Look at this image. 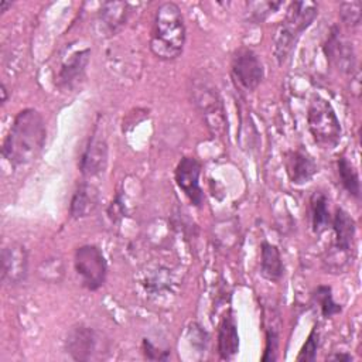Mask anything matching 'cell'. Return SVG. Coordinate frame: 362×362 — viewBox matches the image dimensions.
<instances>
[{"mask_svg":"<svg viewBox=\"0 0 362 362\" xmlns=\"http://www.w3.org/2000/svg\"><path fill=\"white\" fill-rule=\"evenodd\" d=\"M239 351V335L233 315L226 314L218 329V352L221 359H232Z\"/></svg>","mask_w":362,"mask_h":362,"instance_id":"18","label":"cell"},{"mask_svg":"<svg viewBox=\"0 0 362 362\" xmlns=\"http://www.w3.org/2000/svg\"><path fill=\"white\" fill-rule=\"evenodd\" d=\"M284 167L288 180L296 185H303L317 174V163L303 148L288 150L284 154Z\"/></svg>","mask_w":362,"mask_h":362,"instance_id":"13","label":"cell"},{"mask_svg":"<svg viewBox=\"0 0 362 362\" xmlns=\"http://www.w3.org/2000/svg\"><path fill=\"white\" fill-rule=\"evenodd\" d=\"M317 349H318V331L314 327L308 334V338L305 339V344L303 345L297 356V361H314L317 356Z\"/></svg>","mask_w":362,"mask_h":362,"instance_id":"28","label":"cell"},{"mask_svg":"<svg viewBox=\"0 0 362 362\" xmlns=\"http://www.w3.org/2000/svg\"><path fill=\"white\" fill-rule=\"evenodd\" d=\"M201 164L195 157H182L175 167V182L194 206H202L204 192L199 187Z\"/></svg>","mask_w":362,"mask_h":362,"instance_id":"10","label":"cell"},{"mask_svg":"<svg viewBox=\"0 0 362 362\" xmlns=\"http://www.w3.org/2000/svg\"><path fill=\"white\" fill-rule=\"evenodd\" d=\"M89 57H90V49L83 48V49H78L68 54L62 59L55 78L57 86L61 90L71 92V90H75L78 86H81V82L85 78L86 66L89 64Z\"/></svg>","mask_w":362,"mask_h":362,"instance_id":"9","label":"cell"},{"mask_svg":"<svg viewBox=\"0 0 362 362\" xmlns=\"http://www.w3.org/2000/svg\"><path fill=\"white\" fill-rule=\"evenodd\" d=\"M332 229L335 233L334 249L349 255L354 247L355 232H356L354 218L345 209L337 208L332 219Z\"/></svg>","mask_w":362,"mask_h":362,"instance_id":"16","label":"cell"},{"mask_svg":"<svg viewBox=\"0 0 362 362\" xmlns=\"http://www.w3.org/2000/svg\"><path fill=\"white\" fill-rule=\"evenodd\" d=\"M283 1H253L247 4V20L252 23H262L266 20L272 13H274Z\"/></svg>","mask_w":362,"mask_h":362,"instance_id":"23","label":"cell"},{"mask_svg":"<svg viewBox=\"0 0 362 362\" xmlns=\"http://www.w3.org/2000/svg\"><path fill=\"white\" fill-rule=\"evenodd\" d=\"M143 349H144V355H146L147 359L164 361V359L168 358V351H165V352L161 354L160 351H157V349L153 346V344H151L148 339H144V341H143Z\"/></svg>","mask_w":362,"mask_h":362,"instance_id":"29","label":"cell"},{"mask_svg":"<svg viewBox=\"0 0 362 362\" xmlns=\"http://www.w3.org/2000/svg\"><path fill=\"white\" fill-rule=\"evenodd\" d=\"M230 74L240 90L252 92L260 85L264 76V69L259 55L255 51L240 48L232 58Z\"/></svg>","mask_w":362,"mask_h":362,"instance_id":"7","label":"cell"},{"mask_svg":"<svg viewBox=\"0 0 362 362\" xmlns=\"http://www.w3.org/2000/svg\"><path fill=\"white\" fill-rule=\"evenodd\" d=\"M314 298L320 304L321 314L325 318H329V317H332L335 314H339L342 311L341 305L334 301L329 286H318L314 291Z\"/></svg>","mask_w":362,"mask_h":362,"instance_id":"22","label":"cell"},{"mask_svg":"<svg viewBox=\"0 0 362 362\" xmlns=\"http://www.w3.org/2000/svg\"><path fill=\"white\" fill-rule=\"evenodd\" d=\"M185 44V24L180 7L167 1L158 6L150 35L151 52L163 61H173L182 52Z\"/></svg>","mask_w":362,"mask_h":362,"instance_id":"2","label":"cell"},{"mask_svg":"<svg viewBox=\"0 0 362 362\" xmlns=\"http://www.w3.org/2000/svg\"><path fill=\"white\" fill-rule=\"evenodd\" d=\"M191 98L214 137H228V119L223 100L209 78L198 75L191 79Z\"/></svg>","mask_w":362,"mask_h":362,"instance_id":"4","label":"cell"},{"mask_svg":"<svg viewBox=\"0 0 362 362\" xmlns=\"http://www.w3.org/2000/svg\"><path fill=\"white\" fill-rule=\"evenodd\" d=\"M283 273L284 267L279 249L269 242H262L260 274L269 281H279L283 277Z\"/></svg>","mask_w":362,"mask_h":362,"instance_id":"19","label":"cell"},{"mask_svg":"<svg viewBox=\"0 0 362 362\" xmlns=\"http://www.w3.org/2000/svg\"><path fill=\"white\" fill-rule=\"evenodd\" d=\"M239 141L243 150H252L256 147L257 143V133L255 129V124L247 115L246 119H240V133H239Z\"/></svg>","mask_w":362,"mask_h":362,"instance_id":"25","label":"cell"},{"mask_svg":"<svg viewBox=\"0 0 362 362\" xmlns=\"http://www.w3.org/2000/svg\"><path fill=\"white\" fill-rule=\"evenodd\" d=\"M107 137L102 123H96L88 143L81 154L79 170L85 177H95L105 171L107 165Z\"/></svg>","mask_w":362,"mask_h":362,"instance_id":"8","label":"cell"},{"mask_svg":"<svg viewBox=\"0 0 362 362\" xmlns=\"http://www.w3.org/2000/svg\"><path fill=\"white\" fill-rule=\"evenodd\" d=\"M277 346H279V331L272 325L266 329V346H264V354L262 356V361L263 362L276 361Z\"/></svg>","mask_w":362,"mask_h":362,"instance_id":"27","label":"cell"},{"mask_svg":"<svg viewBox=\"0 0 362 362\" xmlns=\"http://www.w3.org/2000/svg\"><path fill=\"white\" fill-rule=\"evenodd\" d=\"M317 16L318 7L313 1H293L288 4L286 17L273 35V52L280 65L291 55L301 33L313 24Z\"/></svg>","mask_w":362,"mask_h":362,"instance_id":"3","label":"cell"},{"mask_svg":"<svg viewBox=\"0 0 362 362\" xmlns=\"http://www.w3.org/2000/svg\"><path fill=\"white\" fill-rule=\"evenodd\" d=\"M96 348V334L92 328L76 325L71 328L65 339V349L75 361H88Z\"/></svg>","mask_w":362,"mask_h":362,"instance_id":"14","label":"cell"},{"mask_svg":"<svg viewBox=\"0 0 362 362\" xmlns=\"http://www.w3.org/2000/svg\"><path fill=\"white\" fill-rule=\"evenodd\" d=\"M307 124L314 141L322 148H334L342 136V127L332 105L314 95L307 109Z\"/></svg>","mask_w":362,"mask_h":362,"instance_id":"5","label":"cell"},{"mask_svg":"<svg viewBox=\"0 0 362 362\" xmlns=\"http://www.w3.org/2000/svg\"><path fill=\"white\" fill-rule=\"evenodd\" d=\"M11 6V1H7V0H0V11H6L8 7Z\"/></svg>","mask_w":362,"mask_h":362,"instance_id":"32","label":"cell"},{"mask_svg":"<svg viewBox=\"0 0 362 362\" xmlns=\"http://www.w3.org/2000/svg\"><path fill=\"white\" fill-rule=\"evenodd\" d=\"M28 270V255L24 245L13 242L1 250V280L8 286L21 283Z\"/></svg>","mask_w":362,"mask_h":362,"instance_id":"11","label":"cell"},{"mask_svg":"<svg viewBox=\"0 0 362 362\" xmlns=\"http://www.w3.org/2000/svg\"><path fill=\"white\" fill-rule=\"evenodd\" d=\"M328 361H344V362H349L352 361V356L349 354H332L329 356H327Z\"/></svg>","mask_w":362,"mask_h":362,"instance_id":"30","label":"cell"},{"mask_svg":"<svg viewBox=\"0 0 362 362\" xmlns=\"http://www.w3.org/2000/svg\"><path fill=\"white\" fill-rule=\"evenodd\" d=\"M339 17L346 27L355 28L361 24L362 18V3L358 0L344 1L339 4Z\"/></svg>","mask_w":362,"mask_h":362,"instance_id":"24","label":"cell"},{"mask_svg":"<svg viewBox=\"0 0 362 362\" xmlns=\"http://www.w3.org/2000/svg\"><path fill=\"white\" fill-rule=\"evenodd\" d=\"M129 4L126 1H106L99 11V25L107 35L116 34L127 21Z\"/></svg>","mask_w":362,"mask_h":362,"instance_id":"17","label":"cell"},{"mask_svg":"<svg viewBox=\"0 0 362 362\" xmlns=\"http://www.w3.org/2000/svg\"><path fill=\"white\" fill-rule=\"evenodd\" d=\"M0 92H1V103H6L7 102V88L4 83H1Z\"/></svg>","mask_w":362,"mask_h":362,"instance_id":"31","label":"cell"},{"mask_svg":"<svg viewBox=\"0 0 362 362\" xmlns=\"http://www.w3.org/2000/svg\"><path fill=\"white\" fill-rule=\"evenodd\" d=\"M338 175L341 180V184L344 189L352 195L354 198H359L361 195V182L356 168L352 163H349L345 157H341L338 160Z\"/></svg>","mask_w":362,"mask_h":362,"instance_id":"21","label":"cell"},{"mask_svg":"<svg viewBox=\"0 0 362 362\" xmlns=\"http://www.w3.org/2000/svg\"><path fill=\"white\" fill-rule=\"evenodd\" d=\"M38 274L45 281H59L64 274V266L59 259H47L38 269Z\"/></svg>","mask_w":362,"mask_h":362,"instance_id":"26","label":"cell"},{"mask_svg":"<svg viewBox=\"0 0 362 362\" xmlns=\"http://www.w3.org/2000/svg\"><path fill=\"white\" fill-rule=\"evenodd\" d=\"M311 226L315 233L324 232L331 223V214L328 209V198L324 192H314L310 199Z\"/></svg>","mask_w":362,"mask_h":362,"instance_id":"20","label":"cell"},{"mask_svg":"<svg viewBox=\"0 0 362 362\" xmlns=\"http://www.w3.org/2000/svg\"><path fill=\"white\" fill-rule=\"evenodd\" d=\"M327 59L341 72L354 74L356 71V58L352 44L345 40L338 27H332L324 45Z\"/></svg>","mask_w":362,"mask_h":362,"instance_id":"12","label":"cell"},{"mask_svg":"<svg viewBox=\"0 0 362 362\" xmlns=\"http://www.w3.org/2000/svg\"><path fill=\"white\" fill-rule=\"evenodd\" d=\"M74 266L82 286L90 291L98 290L106 279L107 264L102 250L95 245H82L75 250Z\"/></svg>","mask_w":362,"mask_h":362,"instance_id":"6","label":"cell"},{"mask_svg":"<svg viewBox=\"0 0 362 362\" xmlns=\"http://www.w3.org/2000/svg\"><path fill=\"white\" fill-rule=\"evenodd\" d=\"M47 137L41 113L27 107L17 113L3 141V156L13 165H25L41 153Z\"/></svg>","mask_w":362,"mask_h":362,"instance_id":"1","label":"cell"},{"mask_svg":"<svg viewBox=\"0 0 362 362\" xmlns=\"http://www.w3.org/2000/svg\"><path fill=\"white\" fill-rule=\"evenodd\" d=\"M100 202L99 189L88 182H82L72 195L69 214L72 218H85L96 211Z\"/></svg>","mask_w":362,"mask_h":362,"instance_id":"15","label":"cell"}]
</instances>
